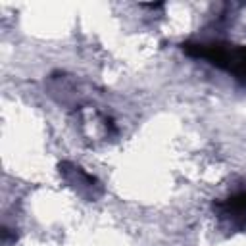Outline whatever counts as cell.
Here are the masks:
<instances>
[{
    "instance_id": "obj_1",
    "label": "cell",
    "mask_w": 246,
    "mask_h": 246,
    "mask_svg": "<svg viewBox=\"0 0 246 246\" xmlns=\"http://www.w3.org/2000/svg\"><path fill=\"white\" fill-rule=\"evenodd\" d=\"M240 62H242V64H246V56H242V58H240Z\"/></svg>"
}]
</instances>
